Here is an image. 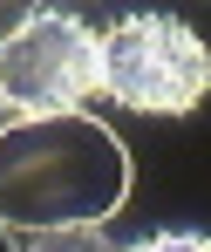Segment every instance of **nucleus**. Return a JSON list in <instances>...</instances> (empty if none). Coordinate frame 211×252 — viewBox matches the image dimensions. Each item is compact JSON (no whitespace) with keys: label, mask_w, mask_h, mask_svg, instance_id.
I'll return each mask as SVG.
<instances>
[{"label":"nucleus","mask_w":211,"mask_h":252,"mask_svg":"<svg viewBox=\"0 0 211 252\" xmlns=\"http://www.w3.org/2000/svg\"><path fill=\"white\" fill-rule=\"evenodd\" d=\"M14 252H123L102 225H48V232H21Z\"/></svg>","instance_id":"nucleus-4"},{"label":"nucleus","mask_w":211,"mask_h":252,"mask_svg":"<svg viewBox=\"0 0 211 252\" xmlns=\"http://www.w3.org/2000/svg\"><path fill=\"white\" fill-rule=\"evenodd\" d=\"M211 89V48L177 14H123L95 34V95L136 116H191Z\"/></svg>","instance_id":"nucleus-2"},{"label":"nucleus","mask_w":211,"mask_h":252,"mask_svg":"<svg viewBox=\"0 0 211 252\" xmlns=\"http://www.w3.org/2000/svg\"><path fill=\"white\" fill-rule=\"evenodd\" d=\"M123 252H211V239L205 232H143V239L123 246Z\"/></svg>","instance_id":"nucleus-5"},{"label":"nucleus","mask_w":211,"mask_h":252,"mask_svg":"<svg viewBox=\"0 0 211 252\" xmlns=\"http://www.w3.org/2000/svg\"><path fill=\"white\" fill-rule=\"evenodd\" d=\"M129 150L102 116L48 109L0 123V225L14 239L116 218L129 205Z\"/></svg>","instance_id":"nucleus-1"},{"label":"nucleus","mask_w":211,"mask_h":252,"mask_svg":"<svg viewBox=\"0 0 211 252\" xmlns=\"http://www.w3.org/2000/svg\"><path fill=\"white\" fill-rule=\"evenodd\" d=\"M95 95V28L68 7H34L0 41V102L21 116L82 109Z\"/></svg>","instance_id":"nucleus-3"},{"label":"nucleus","mask_w":211,"mask_h":252,"mask_svg":"<svg viewBox=\"0 0 211 252\" xmlns=\"http://www.w3.org/2000/svg\"><path fill=\"white\" fill-rule=\"evenodd\" d=\"M34 7H41V0H0V41H7V34H14V28H21Z\"/></svg>","instance_id":"nucleus-6"},{"label":"nucleus","mask_w":211,"mask_h":252,"mask_svg":"<svg viewBox=\"0 0 211 252\" xmlns=\"http://www.w3.org/2000/svg\"><path fill=\"white\" fill-rule=\"evenodd\" d=\"M14 246H21V239H14V232H7V225H0V252H14Z\"/></svg>","instance_id":"nucleus-7"}]
</instances>
